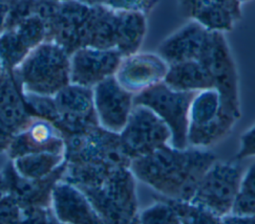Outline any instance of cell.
Returning a JSON list of instances; mask_svg holds the SVG:
<instances>
[{
  "label": "cell",
  "instance_id": "13",
  "mask_svg": "<svg viewBox=\"0 0 255 224\" xmlns=\"http://www.w3.org/2000/svg\"><path fill=\"white\" fill-rule=\"evenodd\" d=\"M209 32L196 21L189 20L160 43L157 53L168 64L198 60Z\"/></svg>",
  "mask_w": 255,
  "mask_h": 224
},
{
  "label": "cell",
  "instance_id": "15",
  "mask_svg": "<svg viewBox=\"0 0 255 224\" xmlns=\"http://www.w3.org/2000/svg\"><path fill=\"white\" fill-rule=\"evenodd\" d=\"M168 65L163 82L169 87L184 92H199L214 88L209 72L198 60H188Z\"/></svg>",
  "mask_w": 255,
  "mask_h": 224
},
{
  "label": "cell",
  "instance_id": "5",
  "mask_svg": "<svg viewBox=\"0 0 255 224\" xmlns=\"http://www.w3.org/2000/svg\"><path fill=\"white\" fill-rule=\"evenodd\" d=\"M196 92L178 91L163 81L134 95V104L151 109L170 130V144L177 148L188 146L189 109Z\"/></svg>",
  "mask_w": 255,
  "mask_h": 224
},
{
  "label": "cell",
  "instance_id": "2",
  "mask_svg": "<svg viewBox=\"0 0 255 224\" xmlns=\"http://www.w3.org/2000/svg\"><path fill=\"white\" fill-rule=\"evenodd\" d=\"M84 193L102 222L138 223L136 178L130 167L116 170L101 184L84 188Z\"/></svg>",
  "mask_w": 255,
  "mask_h": 224
},
{
  "label": "cell",
  "instance_id": "27",
  "mask_svg": "<svg viewBox=\"0 0 255 224\" xmlns=\"http://www.w3.org/2000/svg\"><path fill=\"white\" fill-rule=\"evenodd\" d=\"M53 1H56V2H64V1H69V0H53Z\"/></svg>",
  "mask_w": 255,
  "mask_h": 224
},
{
  "label": "cell",
  "instance_id": "25",
  "mask_svg": "<svg viewBox=\"0 0 255 224\" xmlns=\"http://www.w3.org/2000/svg\"><path fill=\"white\" fill-rule=\"evenodd\" d=\"M79 1L82 3H85L87 5H90V6H95V5L105 4L107 0H79Z\"/></svg>",
  "mask_w": 255,
  "mask_h": 224
},
{
  "label": "cell",
  "instance_id": "9",
  "mask_svg": "<svg viewBox=\"0 0 255 224\" xmlns=\"http://www.w3.org/2000/svg\"><path fill=\"white\" fill-rule=\"evenodd\" d=\"M93 105L100 127L119 133L134 106V94L110 76L92 87Z\"/></svg>",
  "mask_w": 255,
  "mask_h": 224
},
{
  "label": "cell",
  "instance_id": "14",
  "mask_svg": "<svg viewBox=\"0 0 255 224\" xmlns=\"http://www.w3.org/2000/svg\"><path fill=\"white\" fill-rule=\"evenodd\" d=\"M55 214L63 221L102 222L85 193L71 187L59 186L53 192Z\"/></svg>",
  "mask_w": 255,
  "mask_h": 224
},
{
  "label": "cell",
  "instance_id": "20",
  "mask_svg": "<svg viewBox=\"0 0 255 224\" xmlns=\"http://www.w3.org/2000/svg\"><path fill=\"white\" fill-rule=\"evenodd\" d=\"M172 205L179 223H220L221 220L191 201L166 197Z\"/></svg>",
  "mask_w": 255,
  "mask_h": 224
},
{
  "label": "cell",
  "instance_id": "12",
  "mask_svg": "<svg viewBox=\"0 0 255 224\" xmlns=\"http://www.w3.org/2000/svg\"><path fill=\"white\" fill-rule=\"evenodd\" d=\"M180 13L209 31L228 32L241 19L239 0H177Z\"/></svg>",
  "mask_w": 255,
  "mask_h": 224
},
{
  "label": "cell",
  "instance_id": "28",
  "mask_svg": "<svg viewBox=\"0 0 255 224\" xmlns=\"http://www.w3.org/2000/svg\"><path fill=\"white\" fill-rule=\"evenodd\" d=\"M2 66V63H1V61H0V77H1V67Z\"/></svg>",
  "mask_w": 255,
  "mask_h": 224
},
{
  "label": "cell",
  "instance_id": "7",
  "mask_svg": "<svg viewBox=\"0 0 255 224\" xmlns=\"http://www.w3.org/2000/svg\"><path fill=\"white\" fill-rule=\"evenodd\" d=\"M198 61L209 72L223 106L240 118L238 74L224 33L209 32Z\"/></svg>",
  "mask_w": 255,
  "mask_h": 224
},
{
  "label": "cell",
  "instance_id": "17",
  "mask_svg": "<svg viewBox=\"0 0 255 224\" xmlns=\"http://www.w3.org/2000/svg\"><path fill=\"white\" fill-rule=\"evenodd\" d=\"M118 11L106 4L92 6L85 47L111 49L116 46Z\"/></svg>",
  "mask_w": 255,
  "mask_h": 224
},
{
  "label": "cell",
  "instance_id": "1",
  "mask_svg": "<svg viewBox=\"0 0 255 224\" xmlns=\"http://www.w3.org/2000/svg\"><path fill=\"white\" fill-rule=\"evenodd\" d=\"M216 160L207 148H177L168 143L131 160L130 169L136 179L160 195L190 201L200 179Z\"/></svg>",
  "mask_w": 255,
  "mask_h": 224
},
{
  "label": "cell",
  "instance_id": "4",
  "mask_svg": "<svg viewBox=\"0 0 255 224\" xmlns=\"http://www.w3.org/2000/svg\"><path fill=\"white\" fill-rule=\"evenodd\" d=\"M237 118L227 110L215 88L196 92L189 109L188 146L208 148L226 137Z\"/></svg>",
  "mask_w": 255,
  "mask_h": 224
},
{
  "label": "cell",
  "instance_id": "29",
  "mask_svg": "<svg viewBox=\"0 0 255 224\" xmlns=\"http://www.w3.org/2000/svg\"><path fill=\"white\" fill-rule=\"evenodd\" d=\"M239 1H240L241 3H244V2H248V1H250V0H239Z\"/></svg>",
  "mask_w": 255,
  "mask_h": 224
},
{
  "label": "cell",
  "instance_id": "21",
  "mask_svg": "<svg viewBox=\"0 0 255 224\" xmlns=\"http://www.w3.org/2000/svg\"><path fill=\"white\" fill-rule=\"evenodd\" d=\"M138 223H179V220L168 199L160 195L154 203L139 212Z\"/></svg>",
  "mask_w": 255,
  "mask_h": 224
},
{
  "label": "cell",
  "instance_id": "3",
  "mask_svg": "<svg viewBox=\"0 0 255 224\" xmlns=\"http://www.w3.org/2000/svg\"><path fill=\"white\" fill-rule=\"evenodd\" d=\"M69 54L55 42L41 43L19 64V79L30 92L45 96L70 83Z\"/></svg>",
  "mask_w": 255,
  "mask_h": 224
},
{
  "label": "cell",
  "instance_id": "19",
  "mask_svg": "<svg viewBox=\"0 0 255 224\" xmlns=\"http://www.w3.org/2000/svg\"><path fill=\"white\" fill-rule=\"evenodd\" d=\"M228 216H255V162L243 171L239 189Z\"/></svg>",
  "mask_w": 255,
  "mask_h": 224
},
{
  "label": "cell",
  "instance_id": "18",
  "mask_svg": "<svg viewBox=\"0 0 255 224\" xmlns=\"http://www.w3.org/2000/svg\"><path fill=\"white\" fill-rule=\"evenodd\" d=\"M60 156L53 151L30 152L17 158L15 167L25 178H41L48 174L60 162Z\"/></svg>",
  "mask_w": 255,
  "mask_h": 224
},
{
  "label": "cell",
  "instance_id": "8",
  "mask_svg": "<svg viewBox=\"0 0 255 224\" xmlns=\"http://www.w3.org/2000/svg\"><path fill=\"white\" fill-rule=\"evenodd\" d=\"M167 125L148 107L134 104L128 120L119 132L124 154L130 160L145 156L170 143Z\"/></svg>",
  "mask_w": 255,
  "mask_h": 224
},
{
  "label": "cell",
  "instance_id": "6",
  "mask_svg": "<svg viewBox=\"0 0 255 224\" xmlns=\"http://www.w3.org/2000/svg\"><path fill=\"white\" fill-rule=\"evenodd\" d=\"M243 171L238 160H216L200 179L190 201L222 222L231 213Z\"/></svg>",
  "mask_w": 255,
  "mask_h": 224
},
{
  "label": "cell",
  "instance_id": "16",
  "mask_svg": "<svg viewBox=\"0 0 255 224\" xmlns=\"http://www.w3.org/2000/svg\"><path fill=\"white\" fill-rule=\"evenodd\" d=\"M147 15L134 11H118L115 48L128 56L139 51L147 32Z\"/></svg>",
  "mask_w": 255,
  "mask_h": 224
},
{
  "label": "cell",
  "instance_id": "11",
  "mask_svg": "<svg viewBox=\"0 0 255 224\" xmlns=\"http://www.w3.org/2000/svg\"><path fill=\"white\" fill-rule=\"evenodd\" d=\"M168 66L158 53L137 51L123 56L114 76L122 87L135 95L162 82Z\"/></svg>",
  "mask_w": 255,
  "mask_h": 224
},
{
  "label": "cell",
  "instance_id": "24",
  "mask_svg": "<svg viewBox=\"0 0 255 224\" xmlns=\"http://www.w3.org/2000/svg\"><path fill=\"white\" fill-rule=\"evenodd\" d=\"M223 223H255V216L250 217H233L226 216L222 219Z\"/></svg>",
  "mask_w": 255,
  "mask_h": 224
},
{
  "label": "cell",
  "instance_id": "23",
  "mask_svg": "<svg viewBox=\"0 0 255 224\" xmlns=\"http://www.w3.org/2000/svg\"><path fill=\"white\" fill-rule=\"evenodd\" d=\"M250 157H255V124L241 135L239 150L236 154L238 161Z\"/></svg>",
  "mask_w": 255,
  "mask_h": 224
},
{
  "label": "cell",
  "instance_id": "10",
  "mask_svg": "<svg viewBox=\"0 0 255 224\" xmlns=\"http://www.w3.org/2000/svg\"><path fill=\"white\" fill-rule=\"evenodd\" d=\"M123 56L116 49L81 47L70 56V83L88 88L114 76Z\"/></svg>",
  "mask_w": 255,
  "mask_h": 224
},
{
  "label": "cell",
  "instance_id": "26",
  "mask_svg": "<svg viewBox=\"0 0 255 224\" xmlns=\"http://www.w3.org/2000/svg\"><path fill=\"white\" fill-rule=\"evenodd\" d=\"M17 1H18V0H0V3L4 4V5L11 8Z\"/></svg>",
  "mask_w": 255,
  "mask_h": 224
},
{
  "label": "cell",
  "instance_id": "22",
  "mask_svg": "<svg viewBox=\"0 0 255 224\" xmlns=\"http://www.w3.org/2000/svg\"><path fill=\"white\" fill-rule=\"evenodd\" d=\"M159 0H107L106 5L117 11H134L148 15Z\"/></svg>",
  "mask_w": 255,
  "mask_h": 224
}]
</instances>
